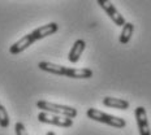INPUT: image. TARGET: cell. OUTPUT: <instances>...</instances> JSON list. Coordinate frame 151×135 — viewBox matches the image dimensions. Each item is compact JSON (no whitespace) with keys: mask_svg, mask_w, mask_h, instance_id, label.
Wrapping results in <instances>:
<instances>
[{"mask_svg":"<svg viewBox=\"0 0 151 135\" xmlns=\"http://www.w3.org/2000/svg\"><path fill=\"white\" fill-rule=\"evenodd\" d=\"M38 68H39L40 70L55 74V75H63V77H65V74H67V66L59 65V64H53V62H48V61H40L39 64H38Z\"/></svg>","mask_w":151,"mask_h":135,"instance_id":"cell-9","label":"cell"},{"mask_svg":"<svg viewBox=\"0 0 151 135\" xmlns=\"http://www.w3.org/2000/svg\"><path fill=\"white\" fill-rule=\"evenodd\" d=\"M0 104H1V103H0Z\"/></svg>","mask_w":151,"mask_h":135,"instance_id":"cell-16","label":"cell"},{"mask_svg":"<svg viewBox=\"0 0 151 135\" xmlns=\"http://www.w3.org/2000/svg\"><path fill=\"white\" fill-rule=\"evenodd\" d=\"M9 124H11V121H9V116H8L7 109L4 108V105L0 104V127L7 129L9 126Z\"/></svg>","mask_w":151,"mask_h":135,"instance_id":"cell-13","label":"cell"},{"mask_svg":"<svg viewBox=\"0 0 151 135\" xmlns=\"http://www.w3.org/2000/svg\"><path fill=\"white\" fill-rule=\"evenodd\" d=\"M58 30H59L58 24L50 22V24H46V25H43V26H39V27H37V29H34L30 34L34 36V39H35V42H37V40L45 39L46 36H50V35H52V34L58 33Z\"/></svg>","mask_w":151,"mask_h":135,"instance_id":"cell-6","label":"cell"},{"mask_svg":"<svg viewBox=\"0 0 151 135\" xmlns=\"http://www.w3.org/2000/svg\"><path fill=\"white\" fill-rule=\"evenodd\" d=\"M35 43V39H34V36L31 35V34H26V35H24L21 39H18L16 43H13L11 47H9V52L12 53V55H18V53L24 52L25 49H27L31 44H34Z\"/></svg>","mask_w":151,"mask_h":135,"instance_id":"cell-7","label":"cell"},{"mask_svg":"<svg viewBox=\"0 0 151 135\" xmlns=\"http://www.w3.org/2000/svg\"><path fill=\"white\" fill-rule=\"evenodd\" d=\"M103 104L108 108H115V109H120V111H127L129 109V104L128 100L125 99H117V98H111V96H106L103 99Z\"/></svg>","mask_w":151,"mask_h":135,"instance_id":"cell-11","label":"cell"},{"mask_svg":"<svg viewBox=\"0 0 151 135\" xmlns=\"http://www.w3.org/2000/svg\"><path fill=\"white\" fill-rule=\"evenodd\" d=\"M46 135H56L55 133H53V131H48V133H47Z\"/></svg>","mask_w":151,"mask_h":135,"instance_id":"cell-15","label":"cell"},{"mask_svg":"<svg viewBox=\"0 0 151 135\" xmlns=\"http://www.w3.org/2000/svg\"><path fill=\"white\" fill-rule=\"evenodd\" d=\"M96 1H98V4L100 5V8L107 13V16L113 21V24L117 25V26H124L127 20H125L124 16L116 9V7L111 3V0H96Z\"/></svg>","mask_w":151,"mask_h":135,"instance_id":"cell-4","label":"cell"},{"mask_svg":"<svg viewBox=\"0 0 151 135\" xmlns=\"http://www.w3.org/2000/svg\"><path fill=\"white\" fill-rule=\"evenodd\" d=\"M85 48H86V42H85L83 39H77L76 40V42L73 43V46H72L70 51H69V53H68L69 62L76 64V62L80 60L81 56H82Z\"/></svg>","mask_w":151,"mask_h":135,"instance_id":"cell-8","label":"cell"},{"mask_svg":"<svg viewBox=\"0 0 151 135\" xmlns=\"http://www.w3.org/2000/svg\"><path fill=\"white\" fill-rule=\"evenodd\" d=\"M38 121L42 124H48L53 125V126L59 127H70L73 125V120L68 117H63V116L53 114V113L48 112H40L38 113Z\"/></svg>","mask_w":151,"mask_h":135,"instance_id":"cell-3","label":"cell"},{"mask_svg":"<svg viewBox=\"0 0 151 135\" xmlns=\"http://www.w3.org/2000/svg\"><path fill=\"white\" fill-rule=\"evenodd\" d=\"M37 108L42 109V112L53 113V114L68 117V118H72V120L77 117V114H78L77 109L73 108V106L56 104V103L47 101V100H39V101H37Z\"/></svg>","mask_w":151,"mask_h":135,"instance_id":"cell-2","label":"cell"},{"mask_svg":"<svg viewBox=\"0 0 151 135\" xmlns=\"http://www.w3.org/2000/svg\"><path fill=\"white\" fill-rule=\"evenodd\" d=\"M65 77L73 78V79H87L93 77V70L89 68H67Z\"/></svg>","mask_w":151,"mask_h":135,"instance_id":"cell-10","label":"cell"},{"mask_svg":"<svg viewBox=\"0 0 151 135\" xmlns=\"http://www.w3.org/2000/svg\"><path fill=\"white\" fill-rule=\"evenodd\" d=\"M134 116H136L139 135H151L149 120H147V113L145 106H137L136 111H134Z\"/></svg>","mask_w":151,"mask_h":135,"instance_id":"cell-5","label":"cell"},{"mask_svg":"<svg viewBox=\"0 0 151 135\" xmlns=\"http://www.w3.org/2000/svg\"><path fill=\"white\" fill-rule=\"evenodd\" d=\"M133 33H134V25L132 22H125V25L122 26L120 36H119V42H120L121 44L129 43L130 38L133 36Z\"/></svg>","mask_w":151,"mask_h":135,"instance_id":"cell-12","label":"cell"},{"mask_svg":"<svg viewBox=\"0 0 151 135\" xmlns=\"http://www.w3.org/2000/svg\"><path fill=\"white\" fill-rule=\"evenodd\" d=\"M14 131H16V135H29L26 127H25V125L22 122H17V124L14 125Z\"/></svg>","mask_w":151,"mask_h":135,"instance_id":"cell-14","label":"cell"},{"mask_svg":"<svg viewBox=\"0 0 151 135\" xmlns=\"http://www.w3.org/2000/svg\"><path fill=\"white\" fill-rule=\"evenodd\" d=\"M86 116L90 118V120L95 121V122H100V124L108 125V126H112L115 129H124L127 126V121L124 118H120L117 116H112L108 114V113L100 112L99 109L95 108H89L86 111Z\"/></svg>","mask_w":151,"mask_h":135,"instance_id":"cell-1","label":"cell"}]
</instances>
